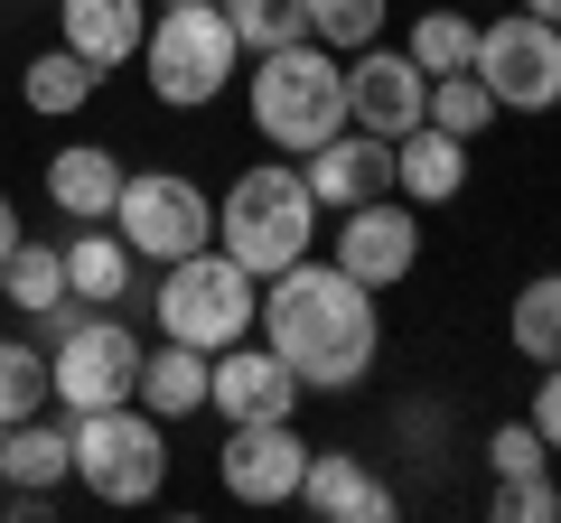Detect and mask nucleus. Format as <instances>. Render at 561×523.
I'll return each instance as SVG.
<instances>
[{"label":"nucleus","instance_id":"nucleus-1","mask_svg":"<svg viewBox=\"0 0 561 523\" xmlns=\"http://www.w3.org/2000/svg\"><path fill=\"white\" fill-rule=\"evenodd\" d=\"M253 337L272 346L290 374H300V393H356V383L375 374V356H383L375 290L346 281L337 262H319V253H300L290 271H272V281H262Z\"/></svg>","mask_w":561,"mask_h":523},{"label":"nucleus","instance_id":"nucleus-2","mask_svg":"<svg viewBox=\"0 0 561 523\" xmlns=\"http://www.w3.org/2000/svg\"><path fill=\"white\" fill-rule=\"evenodd\" d=\"M243 103H253V131H262L272 150L309 160L328 131H346V57H337V47H319V38L262 47Z\"/></svg>","mask_w":561,"mask_h":523},{"label":"nucleus","instance_id":"nucleus-3","mask_svg":"<svg viewBox=\"0 0 561 523\" xmlns=\"http://www.w3.org/2000/svg\"><path fill=\"white\" fill-rule=\"evenodd\" d=\"M216 253H234L253 281L290 271L300 253H319V197H309L300 160H262L216 197Z\"/></svg>","mask_w":561,"mask_h":523},{"label":"nucleus","instance_id":"nucleus-4","mask_svg":"<svg viewBox=\"0 0 561 523\" xmlns=\"http://www.w3.org/2000/svg\"><path fill=\"white\" fill-rule=\"evenodd\" d=\"M76 440V486L94 504H150L169 486V421L140 403H103V411H66Z\"/></svg>","mask_w":561,"mask_h":523},{"label":"nucleus","instance_id":"nucleus-5","mask_svg":"<svg viewBox=\"0 0 561 523\" xmlns=\"http://www.w3.org/2000/svg\"><path fill=\"white\" fill-rule=\"evenodd\" d=\"M234 66H243V38L225 28L216 0H169L150 20V38H140V75H150V94L169 113H206L234 84Z\"/></svg>","mask_w":561,"mask_h":523},{"label":"nucleus","instance_id":"nucleus-6","mask_svg":"<svg viewBox=\"0 0 561 523\" xmlns=\"http://www.w3.org/2000/svg\"><path fill=\"white\" fill-rule=\"evenodd\" d=\"M253 309H262V281L243 271L234 253H179V262H160V290H150V318H160V337H179V346H234V337H253Z\"/></svg>","mask_w":561,"mask_h":523},{"label":"nucleus","instance_id":"nucleus-7","mask_svg":"<svg viewBox=\"0 0 561 523\" xmlns=\"http://www.w3.org/2000/svg\"><path fill=\"white\" fill-rule=\"evenodd\" d=\"M113 234L131 243L140 262H179L216 243V197L179 168H122V197H113Z\"/></svg>","mask_w":561,"mask_h":523},{"label":"nucleus","instance_id":"nucleus-8","mask_svg":"<svg viewBox=\"0 0 561 523\" xmlns=\"http://www.w3.org/2000/svg\"><path fill=\"white\" fill-rule=\"evenodd\" d=\"M478 84L496 94V113H552L561 103V28L534 20V10H505V20H478Z\"/></svg>","mask_w":561,"mask_h":523},{"label":"nucleus","instance_id":"nucleus-9","mask_svg":"<svg viewBox=\"0 0 561 523\" xmlns=\"http://www.w3.org/2000/svg\"><path fill=\"white\" fill-rule=\"evenodd\" d=\"M140 383V337L103 309H84L57 346H47V403L57 411H103V403H131Z\"/></svg>","mask_w":561,"mask_h":523},{"label":"nucleus","instance_id":"nucleus-10","mask_svg":"<svg viewBox=\"0 0 561 523\" xmlns=\"http://www.w3.org/2000/svg\"><path fill=\"white\" fill-rule=\"evenodd\" d=\"M328 262L383 300L393 281H412V262H421V206H402V197L346 206V216H337V253H328Z\"/></svg>","mask_w":561,"mask_h":523},{"label":"nucleus","instance_id":"nucleus-11","mask_svg":"<svg viewBox=\"0 0 561 523\" xmlns=\"http://www.w3.org/2000/svg\"><path fill=\"white\" fill-rule=\"evenodd\" d=\"M300 467H309L300 421H225L216 477L234 504H300Z\"/></svg>","mask_w":561,"mask_h":523},{"label":"nucleus","instance_id":"nucleus-12","mask_svg":"<svg viewBox=\"0 0 561 523\" xmlns=\"http://www.w3.org/2000/svg\"><path fill=\"white\" fill-rule=\"evenodd\" d=\"M206 411L216 421H300V374L262 337H234L206 356Z\"/></svg>","mask_w":561,"mask_h":523},{"label":"nucleus","instance_id":"nucleus-13","mask_svg":"<svg viewBox=\"0 0 561 523\" xmlns=\"http://www.w3.org/2000/svg\"><path fill=\"white\" fill-rule=\"evenodd\" d=\"M421 113H431V75H421L402 47H383V38H375V47H356V57H346V121H356V131H375V141H402Z\"/></svg>","mask_w":561,"mask_h":523},{"label":"nucleus","instance_id":"nucleus-14","mask_svg":"<svg viewBox=\"0 0 561 523\" xmlns=\"http://www.w3.org/2000/svg\"><path fill=\"white\" fill-rule=\"evenodd\" d=\"M300 178H309V197H319V216H346V206H365V197H393V141H375V131H328L319 150L300 160Z\"/></svg>","mask_w":561,"mask_h":523},{"label":"nucleus","instance_id":"nucleus-15","mask_svg":"<svg viewBox=\"0 0 561 523\" xmlns=\"http://www.w3.org/2000/svg\"><path fill=\"white\" fill-rule=\"evenodd\" d=\"M300 504L328 523H393V477H375V458H356V449H309Z\"/></svg>","mask_w":561,"mask_h":523},{"label":"nucleus","instance_id":"nucleus-16","mask_svg":"<svg viewBox=\"0 0 561 523\" xmlns=\"http://www.w3.org/2000/svg\"><path fill=\"white\" fill-rule=\"evenodd\" d=\"M57 28L84 66H140V38H150V0H57Z\"/></svg>","mask_w":561,"mask_h":523},{"label":"nucleus","instance_id":"nucleus-17","mask_svg":"<svg viewBox=\"0 0 561 523\" xmlns=\"http://www.w3.org/2000/svg\"><path fill=\"white\" fill-rule=\"evenodd\" d=\"M393 197L402 206H449V197H468V141H449V131H431V121H412L393 141Z\"/></svg>","mask_w":561,"mask_h":523},{"label":"nucleus","instance_id":"nucleus-18","mask_svg":"<svg viewBox=\"0 0 561 523\" xmlns=\"http://www.w3.org/2000/svg\"><path fill=\"white\" fill-rule=\"evenodd\" d=\"M113 197H122V160L103 141L47 150V206H57L66 224H113Z\"/></svg>","mask_w":561,"mask_h":523},{"label":"nucleus","instance_id":"nucleus-19","mask_svg":"<svg viewBox=\"0 0 561 523\" xmlns=\"http://www.w3.org/2000/svg\"><path fill=\"white\" fill-rule=\"evenodd\" d=\"M57 253H66V300H84V309H122V300H131L140 253L113 234V224H76Z\"/></svg>","mask_w":561,"mask_h":523},{"label":"nucleus","instance_id":"nucleus-20","mask_svg":"<svg viewBox=\"0 0 561 523\" xmlns=\"http://www.w3.org/2000/svg\"><path fill=\"white\" fill-rule=\"evenodd\" d=\"M131 403H140V411H160L169 430L197 421V411H206V346H179V337L140 346V383H131Z\"/></svg>","mask_w":561,"mask_h":523},{"label":"nucleus","instance_id":"nucleus-21","mask_svg":"<svg viewBox=\"0 0 561 523\" xmlns=\"http://www.w3.org/2000/svg\"><path fill=\"white\" fill-rule=\"evenodd\" d=\"M66 477H76V440H66V421L28 411V421H10V430H0V486H28V496H57Z\"/></svg>","mask_w":561,"mask_h":523},{"label":"nucleus","instance_id":"nucleus-22","mask_svg":"<svg viewBox=\"0 0 561 523\" xmlns=\"http://www.w3.org/2000/svg\"><path fill=\"white\" fill-rule=\"evenodd\" d=\"M94 94H103V66H84L66 38L47 47V57H28V66H20V103H28V113H47V121H76Z\"/></svg>","mask_w":561,"mask_h":523},{"label":"nucleus","instance_id":"nucleus-23","mask_svg":"<svg viewBox=\"0 0 561 523\" xmlns=\"http://www.w3.org/2000/svg\"><path fill=\"white\" fill-rule=\"evenodd\" d=\"M402 57H412L421 75H459V66L478 57V10H468V0H449V10H421L412 38H402Z\"/></svg>","mask_w":561,"mask_h":523},{"label":"nucleus","instance_id":"nucleus-24","mask_svg":"<svg viewBox=\"0 0 561 523\" xmlns=\"http://www.w3.org/2000/svg\"><path fill=\"white\" fill-rule=\"evenodd\" d=\"M505 346H515L524 364H561V271H542V281L515 290V309H505Z\"/></svg>","mask_w":561,"mask_h":523},{"label":"nucleus","instance_id":"nucleus-25","mask_svg":"<svg viewBox=\"0 0 561 523\" xmlns=\"http://www.w3.org/2000/svg\"><path fill=\"white\" fill-rule=\"evenodd\" d=\"M421 121H431V131H449V141H468V150H478L486 141V131H496V94H486V84H478V66H459V75H431V113H421Z\"/></svg>","mask_w":561,"mask_h":523},{"label":"nucleus","instance_id":"nucleus-26","mask_svg":"<svg viewBox=\"0 0 561 523\" xmlns=\"http://www.w3.org/2000/svg\"><path fill=\"white\" fill-rule=\"evenodd\" d=\"M0 300L20 309V318L57 309V300H66V253H57V243H28V234H20V253L0 262Z\"/></svg>","mask_w":561,"mask_h":523},{"label":"nucleus","instance_id":"nucleus-27","mask_svg":"<svg viewBox=\"0 0 561 523\" xmlns=\"http://www.w3.org/2000/svg\"><path fill=\"white\" fill-rule=\"evenodd\" d=\"M225 28L243 38V57H262V47H290L309 38V0H216Z\"/></svg>","mask_w":561,"mask_h":523},{"label":"nucleus","instance_id":"nucleus-28","mask_svg":"<svg viewBox=\"0 0 561 523\" xmlns=\"http://www.w3.org/2000/svg\"><path fill=\"white\" fill-rule=\"evenodd\" d=\"M383 20H393V0H309V38L337 47V57L375 47V38H383Z\"/></svg>","mask_w":561,"mask_h":523},{"label":"nucleus","instance_id":"nucleus-29","mask_svg":"<svg viewBox=\"0 0 561 523\" xmlns=\"http://www.w3.org/2000/svg\"><path fill=\"white\" fill-rule=\"evenodd\" d=\"M28 411H47V346L0 337V430L28 421Z\"/></svg>","mask_w":561,"mask_h":523},{"label":"nucleus","instance_id":"nucleus-30","mask_svg":"<svg viewBox=\"0 0 561 523\" xmlns=\"http://www.w3.org/2000/svg\"><path fill=\"white\" fill-rule=\"evenodd\" d=\"M552 514H561L552 467H534V477H496V523H552Z\"/></svg>","mask_w":561,"mask_h":523},{"label":"nucleus","instance_id":"nucleus-31","mask_svg":"<svg viewBox=\"0 0 561 523\" xmlns=\"http://www.w3.org/2000/svg\"><path fill=\"white\" fill-rule=\"evenodd\" d=\"M486 467H496V477H534V467H552V449H542L534 421H505L496 440H486Z\"/></svg>","mask_w":561,"mask_h":523},{"label":"nucleus","instance_id":"nucleus-32","mask_svg":"<svg viewBox=\"0 0 561 523\" xmlns=\"http://www.w3.org/2000/svg\"><path fill=\"white\" fill-rule=\"evenodd\" d=\"M534 411H524V421H534L542 430V449H552V458H561V364H534Z\"/></svg>","mask_w":561,"mask_h":523},{"label":"nucleus","instance_id":"nucleus-33","mask_svg":"<svg viewBox=\"0 0 561 523\" xmlns=\"http://www.w3.org/2000/svg\"><path fill=\"white\" fill-rule=\"evenodd\" d=\"M20 234H28V224H20V206H10V197H0V262H10V253H20Z\"/></svg>","mask_w":561,"mask_h":523},{"label":"nucleus","instance_id":"nucleus-34","mask_svg":"<svg viewBox=\"0 0 561 523\" xmlns=\"http://www.w3.org/2000/svg\"><path fill=\"white\" fill-rule=\"evenodd\" d=\"M515 10H534V20H552V28H561V0H515Z\"/></svg>","mask_w":561,"mask_h":523},{"label":"nucleus","instance_id":"nucleus-35","mask_svg":"<svg viewBox=\"0 0 561 523\" xmlns=\"http://www.w3.org/2000/svg\"><path fill=\"white\" fill-rule=\"evenodd\" d=\"M468 10H486V0H468Z\"/></svg>","mask_w":561,"mask_h":523},{"label":"nucleus","instance_id":"nucleus-36","mask_svg":"<svg viewBox=\"0 0 561 523\" xmlns=\"http://www.w3.org/2000/svg\"><path fill=\"white\" fill-rule=\"evenodd\" d=\"M160 10H169V0H160Z\"/></svg>","mask_w":561,"mask_h":523}]
</instances>
